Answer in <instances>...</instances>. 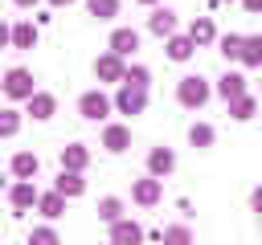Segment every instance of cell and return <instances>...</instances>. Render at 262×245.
Wrapping results in <instances>:
<instances>
[{
    "mask_svg": "<svg viewBox=\"0 0 262 245\" xmlns=\"http://www.w3.org/2000/svg\"><path fill=\"white\" fill-rule=\"evenodd\" d=\"M4 94H8V98H29V94H33V74H29L25 65H12V69L4 74Z\"/></svg>",
    "mask_w": 262,
    "mask_h": 245,
    "instance_id": "obj_1",
    "label": "cell"
},
{
    "mask_svg": "<svg viewBox=\"0 0 262 245\" xmlns=\"http://www.w3.org/2000/svg\"><path fill=\"white\" fill-rule=\"evenodd\" d=\"M8 200H12V212H29L41 196H37L33 180H16V184H12V192H8Z\"/></svg>",
    "mask_w": 262,
    "mask_h": 245,
    "instance_id": "obj_2",
    "label": "cell"
},
{
    "mask_svg": "<svg viewBox=\"0 0 262 245\" xmlns=\"http://www.w3.org/2000/svg\"><path fill=\"white\" fill-rule=\"evenodd\" d=\"M78 110H82L86 118H102V114L111 110V102H106L102 94H94V90H90V94H82V102H78Z\"/></svg>",
    "mask_w": 262,
    "mask_h": 245,
    "instance_id": "obj_3",
    "label": "cell"
},
{
    "mask_svg": "<svg viewBox=\"0 0 262 245\" xmlns=\"http://www.w3.org/2000/svg\"><path fill=\"white\" fill-rule=\"evenodd\" d=\"M12 176L16 180H33L37 176V155L33 151H16L12 155Z\"/></svg>",
    "mask_w": 262,
    "mask_h": 245,
    "instance_id": "obj_4",
    "label": "cell"
},
{
    "mask_svg": "<svg viewBox=\"0 0 262 245\" xmlns=\"http://www.w3.org/2000/svg\"><path fill=\"white\" fill-rule=\"evenodd\" d=\"M25 102H29V114H33V118H49V114H53V106H57V102H53V94H37V90H33Z\"/></svg>",
    "mask_w": 262,
    "mask_h": 245,
    "instance_id": "obj_5",
    "label": "cell"
},
{
    "mask_svg": "<svg viewBox=\"0 0 262 245\" xmlns=\"http://www.w3.org/2000/svg\"><path fill=\"white\" fill-rule=\"evenodd\" d=\"M119 106H123L127 114H135V110H143V90H139V86L131 82V86H127V90L119 94Z\"/></svg>",
    "mask_w": 262,
    "mask_h": 245,
    "instance_id": "obj_6",
    "label": "cell"
},
{
    "mask_svg": "<svg viewBox=\"0 0 262 245\" xmlns=\"http://www.w3.org/2000/svg\"><path fill=\"white\" fill-rule=\"evenodd\" d=\"M57 192H61V196H78V192H82V180H78L74 167H61V176H57Z\"/></svg>",
    "mask_w": 262,
    "mask_h": 245,
    "instance_id": "obj_7",
    "label": "cell"
},
{
    "mask_svg": "<svg viewBox=\"0 0 262 245\" xmlns=\"http://www.w3.org/2000/svg\"><path fill=\"white\" fill-rule=\"evenodd\" d=\"M33 41H37V29H33L29 20H20V24L12 29V45H16V49H33Z\"/></svg>",
    "mask_w": 262,
    "mask_h": 245,
    "instance_id": "obj_8",
    "label": "cell"
},
{
    "mask_svg": "<svg viewBox=\"0 0 262 245\" xmlns=\"http://www.w3.org/2000/svg\"><path fill=\"white\" fill-rule=\"evenodd\" d=\"M180 98H184L188 106H192V102H205V82H201V78H188V82L180 86Z\"/></svg>",
    "mask_w": 262,
    "mask_h": 245,
    "instance_id": "obj_9",
    "label": "cell"
},
{
    "mask_svg": "<svg viewBox=\"0 0 262 245\" xmlns=\"http://www.w3.org/2000/svg\"><path fill=\"white\" fill-rule=\"evenodd\" d=\"M61 167H74V172H78V167H86V147H78V143H74V147H66V151H61Z\"/></svg>",
    "mask_w": 262,
    "mask_h": 245,
    "instance_id": "obj_10",
    "label": "cell"
},
{
    "mask_svg": "<svg viewBox=\"0 0 262 245\" xmlns=\"http://www.w3.org/2000/svg\"><path fill=\"white\" fill-rule=\"evenodd\" d=\"M37 204H41V212H45V216H61V192H57V188H53V192H45Z\"/></svg>",
    "mask_w": 262,
    "mask_h": 245,
    "instance_id": "obj_11",
    "label": "cell"
},
{
    "mask_svg": "<svg viewBox=\"0 0 262 245\" xmlns=\"http://www.w3.org/2000/svg\"><path fill=\"white\" fill-rule=\"evenodd\" d=\"M16 131H20V114L16 110H0V139H8Z\"/></svg>",
    "mask_w": 262,
    "mask_h": 245,
    "instance_id": "obj_12",
    "label": "cell"
},
{
    "mask_svg": "<svg viewBox=\"0 0 262 245\" xmlns=\"http://www.w3.org/2000/svg\"><path fill=\"white\" fill-rule=\"evenodd\" d=\"M111 45H115V53H131V49H135V33H127V29H119V33L111 37Z\"/></svg>",
    "mask_w": 262,
    "mask_h": 245,
    "instance_id": "obj_13",
    "label": "cell"
},
{
    "mask_svg": "<svg viewBox=\"0 0 262 245\" xmlns=\"http://www.w3.org/2000/svg\"><path fill=\"white\" fill-rule=\"evenodd\" d=\"M102 139H106V147H111V151H123V147H127V131H123V127H106V135H102Z\"/></svg>",
    "mask_w": 262,
    "mask_h": 245,
    "instance_id": "obj_14",
    "label": "cell"
},
{
    "mask_svg": "<svg viewBox=\"0 0 262 245\" xmlns=\"http://www.w3.org/2000/svg\"><path fill=\"white\" fill-rule=\"evenodd\" d=\"M98 78H119V57H98Z\"/></svg>",
    "mask_w": 262,
    "mask_h": 245,
    "instance_id": "obj_15",
    "label": "cell"
},
{
    "mask_svg": "<svg viewBox=\"0 0 262 245\" xmlns=\"http://www.w3.org/2000/svg\"><path fill=\"white\" fill-rule=\"evenodd\" d=\"M156 192H160V188H156V180H143V184L135 188V196H139L143 204H151V200H156Z\"/></svg>",
    "mask_w": 262,
    "mask_h": 245,
    "instance_id": "obj_16",
    "label": "cell"
},
{
    "mask_svg": "<svg viewBox=\"0 0 262 245\" xmlns=\"http://www.w3.org/2000/svg\"><path fill=\"white\" fill-rule=\"evenodd\" d=\"M151 29H156V33H168V29H172V12H164V8H160V12L151 16Z\"/></svg>",
    "mask_w": 262,
    "mask_h": 245,
    "instance_id": "obj_17",
    "label": "cell"
},
{
    "mask_svg": "<svg viewBox=\"0 0 262 245\" xmlns=\"http://www.w3.org/2000/svg\"><path fill=\"white\" fill-rule=\"evenodd\" d=\"M98 216L102 220H119V200H102L98 204Z\"/></svg>",
    "mask_w": 262,
    "mask_h": 245,
    "instance_id": "obj_18",
    "label": "cell"
},
{
    "mask_svg": "<svg viewBox=\"0 0 262 245\" xmlns=\"http://www.w3.org/2000/svg\"><path fill=\"white\" fill-rule=\"evenodd\" d=\"M135 237H139L135 225H115V241H135Z\"/></svg>",
    "mask_w": 262,
    "mask_h": 245,
    "instance_id": "obj_19",
    "label": "cell"
},
{
    "mask_svg": "<svg viewBox=\"0 0 262 245\" xmlns=\"http://www.w3.org/2000/svg\"><path fill=\"white\" fill-rule=\"evenodd\" d=\"M90 12L94 16H111L115 12V0H90Z\"/></svg>",
    "mask_w": 262,
    "mask_h": 245,
    "instance_id": "obj_20",
    "label": "cell"
},
{
    "mask_svg": "<svg viewBox=\"0 0 262 245\" xmlns=\"http://www.w3.org/2000/svg\"><path fill=\"white\" fill-rule=\"evenodd\" d=\"M237 90H242V78H237V74H229V78L221 82V94L229 98V94H237Z\"/></svg>",
    "mask_w": 262,
    "mask_h": 245,
    "instance_id": "obj_21",
    "label": "cell"
},
{
    "mask_svg": "<svg viewBox=\"0 0 262 245\" xmlns=\"http://www.w3.org/2000/svg\"><path fill=\"white\" fill-rule=\"evenodd\" d=\"M151 167H156V172H168V167H172V155H168V151H156V155H151Z\"/></svg>",
    "mask_w": 262,
    "mask_h": 245,
    "instance_id": "obj_22",
    "label": "cell"
},
{
    "mask_svg": "<svg viewBox=\"0 0 262 245\" xmlns=\"http://www.w3.org/2000/svg\"><path fill=\"white\" fill-rule=\"evenodd\" d=\"M262 57V41H246V61H258Z\"/></svg>",
    "mask_w": 262,
    "mask_h": 245,
    "instance_id": "obj_23",
    "label": "cell"
},
{
    "mask_svg": "<svg viewBox=\"0 0 262 245\" xmlns=\"http://www.w3.org/2000/svg\"><path fill=\"white\" fill-rule=\"evenodd\" d=\"M29 241H57V233H53V229H33Z\"/></svg>",
    "mask_w": 262,
    "mask_h": 245,
    "instance_id": "obj_24",
    "label": "cell"
},
{
    "mask_svg": "<svg viewBox=\"0 0 262 245\" xmlns=\"http://www.w3.org/2000/svg\"><path fill=\"white\" fill-rule=\"evenodd\" d=\"M192 37H196V41H209V37H213V29L201 20V24H192Z\"/></svg>",
    "mask_w": 262,
    "mask_h": 245,
    "instance_id": "obj_25",
    "label": "cell"
},
{
    "mask_svg": "<svg viewBox=\"0 0 262 245\" xmlns=\"http://www.w3.org/2000/svg\"><path fill=\"white\" fill-rule=\"evenodd\" d=\"M213 135H209V127H192V143H209Z\"/></svg>",
    "mask_w": 262,
    "mask_h": 245,
    "instance_id": "obj_26",
    "label": "cell"
},
{
    "mask_svg": "<svg viewBox=\"0 0 262 245\" xmlns=\"http://www.w3.org/2000/svg\"><path fill=\"white\" fill-rule=\"evenodd\" d=\"M172 57H188V41H172Z\"/></svg>",
    "mask_w": 262,
    "mask_h": 245,
    "instance_id": "obj_27",
    "label": "cell"
},
{
    "mask_svg": "<svg viewBox=\"0 0 262 245\" xmlns=\"http://www.w3.org/2000/svg\"><path fill=\"white\" fill-rule=\"evenodd\" d=\"M8 41H12V29H8L4 20H0V45H8Z\"/></svg>",
    "mask_w": 262,
    "mask_h": 245,
    "instance_id": "obj_28",
    "label": "cell"
},
{
    "mask_svg": "<svg viewBox=\"0 0 262 245\" xmlns=\"http://www.w3.org/2000/svg\"><path fill=\"white\" fill-rule=\"evenodd\" d=\"M12 4H20V8H33V4H37V0H12Z\"/></svg>",
    "mask_w": 262,
    "mask_h": 245,
    "instance_id": "obj_29",
    "label": "cell"
},
{
    "mask_svg": "<svg viewBox=\"0 0 262 245\" xmlns=\"http://www.w3.org/2000/svg\"><path fill=\"white\" fill-rule=\"evenodd\" d=\"M246 4H250V8H262V0H246Z\"/></svg>",
    "mask_w": 262,
    "mask_h": 245,
    "instance_id": "obj_30",
    "label": "cell"
},
{
    "mask_svg": "<svg viewBox=\"0 0 262 245\" xmlns=\"http://www.w3.org/2000/svg\"><path fill=\"white\" fill-rule=\"evenodd\" d=\"M254 204H258V208H262V192H258V196H254Z\"/></svg>",
    "mask_w": 262,
    "mask_h": 245,
    "instance_id": "obj_31",
    "label": "cell"
},
{
    "mask_svg": "<svg viewBox=\"0 0 262 245\" xmlns=\"http://www.w3.org/2000/svg\"><path fill=\"white\" fill-rule=\"evenodd\" d=\"M49 4H70V0H49Z\"/></svg>",
    "mask_w": 262,
    "mask_h": 245,
    "instance_id": "obj_32",
    "label": "cell"
},
{
    "mask_svg": "<svg viewBox=\"0 0 262 245\" xmlns=\"http://www.w3.org/2000/svg\"><path fill=\"white\" fill-rule=\"evenodd\" d=\"M0 188H4V176H0Z\"/></svg>",
    "mask_w": 262,
    "mask_h": 245,
    "instance_id": "obj_33",
    "label": "cell"
}]
</instances>
